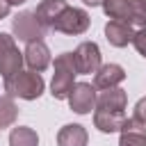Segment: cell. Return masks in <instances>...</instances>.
Returning a JSON list of instances; mask_svg holds the SVG:
<instances>
[{
  "label": "cell",
  "instance_id": "23",
  "mask_svg": "<svg viewBox=\"0 0 146 146\" xmlns=\"http://www.w3.org/2000/svg\"><path fill=\"white\" fill-rule=\"evenodd\" d=\"M7 2H9V7H18V5H23L25 0H7Z\"/></svg>",
  "mask_w": 146,
  "mask_h": 146
},
{
  "label": "cell",
  "instance_id": "1",
  "mask_svg": "<svg viewBox=\"0 0 146 146\" xmlns=\"http://www.w3.org/2000/svg\"><path fill=\"white\" fill-rule=\"evenodd\" d=\"M43 87H46V82H43L41 73H36V71H23L21 68L18 73H14L11 78L5 80L7 96L23 98V100H36L43 94Z\"/></svg>",
  "mask_w": 146,
  "mask_h": 146
},
{
  "label": "cell",
  "instance_id": "15",
  "mask_svg": "<svg viewBox=\"0 0 146 146\" xmlns=\"http://www.w3.org/2000/svg\"><path fill=\"white\" fill-rule=\"evenodd\" d=\"M123 123H125V114L123 112H100V110L94 112V125L100 132H107V135L121 132Z\"/></svg>",
  "mask_w": 146,
  "mask_h": 146
},
{
  "label": "cell",
  "instance_id": "22",
  "mask_svg": "<svg viewBox=\"0 0 146 146\" xmlns=\"http://www.w3.org/2000/svg\"><path fill=\"white\" fill-rule=\"evenodd\" d=\"M82 2H84V5H91V7H98V5L103 7V2H105V0H82Z\"/></svg>",
  "mask_w": 146,
  "mask_h": 146
},
{
  "label": "cell",
  "instance_id": "21",
  "mask_svg": "<svg viewBox=\"0 0 146 146\" xmlns=\"http://www.w3.org/2000/svg\"><path fill=\"white\" fill-rule=\"evenodd\" d=\"M9 9H11V7H9V2H7V0H0V21L9 16Z\"/></svg>",
  "mask_w": 146,
  "mask_h": 146
},
{
  "label": "cell",
  "instance_id": "10",
  "mask_svg": "<svg viewBox=\"0 0 146 146\" xmlns=\"http://www.w3.org/2000/svg\"><path fill=\"white\" fill-rule=\"evenodd\" d=\"M125 80V71L121 64H103L94 73V87L96 89H114Z\"/></svg>",
  "mask_w": 146,
  "mask_h": 146
},
{
  "label": "cell",
  "instance_id": "13",
  "mask_svg": "<svg viewBox=\"0 0 146 146\" xmlns=\"http://www.w3.org/2000/svg\"><path fill=\"white\" fill-rule=\"evenodd\" d=\"M66 7H68L66 0H43V2H39V7L34 9V14H36L39 23H41L46 30H52L55 21L59 18V14H62Z\"/></svg>",
  "mask_w": 146,
  "mask_h": 146
},
{
  "label": "cell",
  "instance_id": "11",
  "mask_svg": "<svg viewBox=\"0 0 146 146\" xmlns=\"http://www.w3.org/2000/svg\"><path fill=\"white\" fill-rule=\"evenodd\" d=\"M125 105H128V94L119 87L105 89L96 98V110H100V112H123Z\"/></svg>",
  "mask_w": 146,
  "mask_h": 146
},
{
  "label": "cell",
  "instance_id": "16",
  "mask_svg": "<svg viewBox=\"0 0 146 146\" xmlns=\"http://www.w3.org/2000/svg\"><path fill=\"white\" fill-rule=\"evenodd\" d=\"M119 146H146V132L144 125H139L132 119H125L119 137Z\"/></svg>",
  "mask_w": 146,
  "mask_h": 146
},
{
  "label": "cell",
  "instance_id": "7",
  "mask_svg": "<svg viewBox=\"0 0 146 146\" xmlns=\"http://www.w3.org/2000/svg\"><path fill=\"white\" fill-rule=\"evenodd\" d=\"M73 64L75 71L87 75V73H96L103 64H100V48L94 41H82L75 50H73Z\"/></svg>",
  "mask_w": 146,
  "mask_h": 146
},
{
  "label": "cell",
  "instance_id": "3",
  "mask_svg": "<svg viewBox=\"0 0 146 146\" xmlns=\"http://www.w3.org/2000/svg\"><path fill=\"white\" fill-rule=\"evenodd\" d=\"M75 64H73V52H62L55 57V73H52V82H50V94L57 100L68 98L73 84H75Z\"/></svg>",
  "mask_w": 146,
  "mask_h": 146
},
{
  "label": "cell",
  "instance_id": "18",
  "mask_svg": "<svg viewBox=\"0 0 146 146\" xmlns=\"http://www.w3.org/2000/svg\"><path fill=\"white\" fill-rule=\"evenodd\" d=\"M18 116V107L11 96H0V130L9 128Z\"/></svg>",
  "mask_w": 146,
  "mask_h": 146
},
{
  "label": "cell",
  "instance_id": "19",
  "mask_svg": "<svg viewBox=\"0 0 146 146\" xmlns=\"http://www.w3.org/2000/svg\"><path fill=\"white\" fill-rule=\"evenodd\" d=\"M132 46H135V50H137L141 57H146V27H139V30H135Z\"/></svg>",
  "mask_w": 146,
  "mask_h": 146
},
{
  "label": "cell",
  "instance_id": "2",
  "mask_svg": "<svg viewBox=\"0 0 146 146\" xmlns=\"http://www.w3.org/2000/svg\"><path fill=\"white\" fill-rule=\"evenodd\" d=\"M103 11L112 21L128 23L132 27H146V0H105Z\"/></svg>",
  "mask_w": 146,
  "mask_h": 146
},
{
  "label": "cell",
  "instance_id": "12",
  "mask_svg": "<svg viewBox=\"0 0 146 146\" xmlns=\"http://www.w3.org/2000/svg\"><path fill=\"white\" fill-rule=\"evenodd\" d=\"M105 36H107V41H110L114 48H123V46L132 43L135 27L128 25V23H121V21H110V23L105 25Z\"/></svg>",
  "mask_w": 146,
  "mask_h": 146
},
{
  "label": "cell",
  "instance_id": "17",
  "mask_svg": "<svg viewBox=\"0 0 146 146\" xmlns=\"http://www.w3.org/2000/svg\"><path fill=\"white\" fill-rule=\"evenodd\" d=\"M36 144H39V135L27 125H18L9 132V146H36Z\"/></svg>",
  "mask_w": 146,
  "mask_h": 146
},
{
  "label": "cell",
  "instance_id": "9",
  "mask_svg": "<svg viewBox=\"0 0 146 146\" xmlns=\"http://www.w3.org/2000/svg\"><path fill=\"white\" fill-rule=\"evenodd\" d=\"M23 59H25V64L30 66V71L41 73V71H46V68L50 66V50H48V46H46L43 41H32V43L25 46Z\"/></svg>",
  "mask_w": 146,
  "mask_h": 146
},
{
  "label": "cell",
  "instance_id": "5",
  "mask_svg": "<svg viewBox=\"0 0 146 146\" xmlns=\"http://www.w3.org/2000/svg\"><path fill=\"white\" fill-rule=\"evenodd\" d=\"M23 62H25V59H23V52L18 50L14 36L0 32V75H2L5 80L11 78L14 73L21 71Z\"/></svg>",
  "mask_w": 146,
  "mask_h": 146
},
{
  "label": "cell",
  "instance_id": "6",
  "mask_svg": "<svg viewBox=\"0 0 146 146\" xmlns=\"http://www.w3.org/2000/svg\"><path fill=\"white\" fill-rule=\"evenodd\" d=\"M52 30L62 32V34H73V36L84 34L89 30V14L84 9H80V7H66L59 14V18L55 21Z\"/></svg>",
  "mask_w": 146,
  "mask_h": 146
},
{
  "label": "cell",
  "instance_id": "20",
  "mask_svg": "<svg viewBox=\"0 0 146 146\" xmlns=\"http://www.w3.org/2000/svg\"><path fill=\"white\" fill-rule=\"evenodd\" d=\"M132 121H137L139 125L146 128V96H144L141 100H137V105H135V110H132Z\"/></svg>",
  "mask_w": 146,
  "mask_h": 146
},
{
  "label": "cell",
  "instance_id": "8",
  "mask_svg": "<svg viewBox=\"0 0 146 146\" xmlns=\"http://www.w3.org/2000/svg\"><path fill=\"white\" fill-rule=\"evenodd\" d=\"M68 105L75 114H89L96 105V87L89 82H75L68 94Z\"/></svg>",
  "mask_w": 146,
  "mask_h": 146
},
{
  "label": "cell",
  "instance_id": "14",
  "mask_svg": "<svg viewBox=\"0 0 146 146\" xmlns=\"http://www.w3.org/2000/svg\"><path fill=\"white\" fill-rule=\"evenodd\" d=\"M89 135L80 123H66L57 132V146H87Z\"/></svg>",
  "mask_w": 146,
  "mask_h": 146
},
{
  "label": "cell",
  "instance_id": "4",
  "mask_svg": "<svg viewBox=\"0 0 146 146\" xmlns=\"http://www.w3.org/2000/svg\"><path fill=\"white\" fill-rule=\"evenodd\" d=\"M11 32H14V36H18V41H25V43L43 41V36H46V27L39 23L34 11H21L11 21Z\"/></svg>",
  "mask_w": 146,
  "mask_h": 146
}]
</instances>
